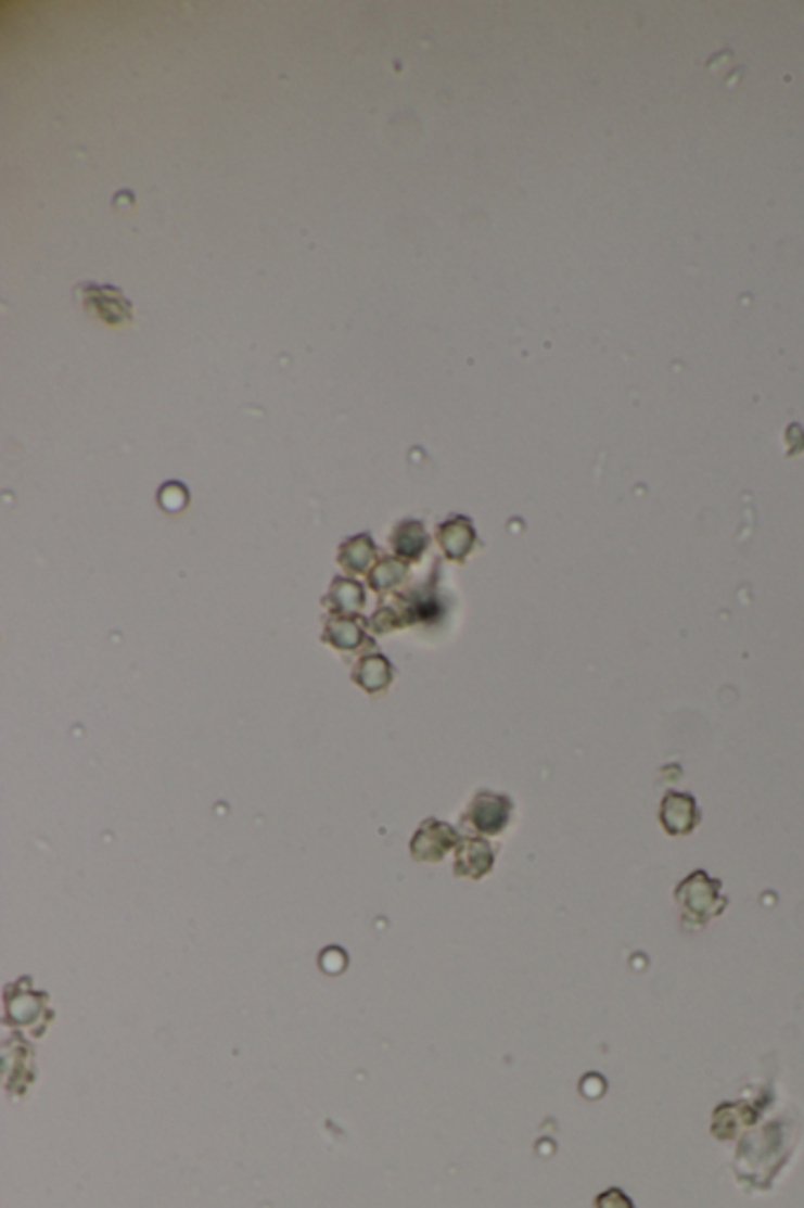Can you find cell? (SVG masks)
Wrapping results in <instances>:
<instances>
[{
	"label": "cell",
	"mask_w": 804,
	"mask_h": 1208,
	"mask_svg": "<svg viewBox=\"0 0 804 1208\" xmlns=\"http://www.w3.org/2000/svg\"><path fill=\"white\" fill-rule=\"evenodd\" d=\"M392 546H394V550L401 555V558L418 560L422 550H425V546H427V538H425V532H422L420 524L408 522V524H401L397 529V534H394V538H392Z\"/></svg>",
	"instance_id": "obj_11"
},
{
	"label": "cell",
	"mask_w": 804,
	"mask_h": 1208,
	"mask_svg": "<svg viewBox=\"0 0 804 1208\" xmlns=\"http://www.w3.org/2000/svg\"><path fill=\"white\" fill-rule=\"evenodd\" d=\"M510 814H512V803L506 796L484 791L472 800V805L465 814V822L480 834L496 836L508 826Z\"/></svg>",
	"instance_id": "obj_2"
},
{
	"label": "cell",
	"mask_w": 804,
	"mask_h": 1208,
	"mask_svg": "<svg viewBox=\"0 0 804 1208\" xmlns=\"http://www.w3.org/2000/svg\"><path fill=\"white\" fill-rule=\"evenodd\" d=\"M494 866V850L482 838H465L458 843L456 874L468 878H482Z\"/></svg>",
	"instance_id": "obj_5"
},
{
	"label": "cell",
	"mask_w": 804,
	"mask_h": 1208,
	"mask_svg": "<svg viewBox=\"0 0 804 1208\" xmlns=\"http://www.w3.org/2000/svg\"><path fill=\"white\" fill-rule=\"evenodd\" d=\"M458 845V834L437 819H427L413 836L411 852L416 860L439 862L444 854Z\"/></svg>",
	"instance_id": "obj_3"
},
{
	"label": "cell",
	"mask_w": 804,
	"mask_h": 1208,
	"mask_svg": "<svg viewBox=\"0 0 804 1208\" xmlns=\"http://www.w3.org/2000/svg\"><path fill=\"white\" fill-rule=\"evenodd\" d=\"M661 824L671 836H685L697 829L699 808L697 800L687 793H665L661 805Z\"/></svg>",
	"instance_id": "obj_4"
},
{
	"label": "cell",
	"mask_w": 804,
	"mask_h": 1208,
	"mask_svg": "<svg viewBox=\"0 0 804 1208\" xmlns=\"http://www.w3.org/2000/svg\"><path fill=\"white\" fill-rule=\"evenodd\" d=\"M392 671H394L392 663L385 657L371 654L357 663L352 677L354 683L361 685L366 691H371V695H375V691H383L392 683V675H394Z\"/></svg>",
	"instance_id": "obj_6"
},
{
	"label": "cell",
	"mask_w": 804,
	"mask_h": 1208,
	"mask_svg": "<svg viewBox=\"0 0 804 1208\" xmlns=\"http://www.w3.org/2000/svg\"><path fill=\"white\" fill-rule=\"evenodd\" d=\"M373 560V543L368 536H357L347 541L340 548V564H343L349 574H361Z\"/></svg>",
	"instance_id": "obj_10"
},
{
	"label": "cell",
	"mask_w": 804,
	"mask_h": 1208,
	"mask_svg": "<svg viewBox=\"0 0 804 1208\" xmlns=\"http://www.w3.org/2000/svg\"><path fill=\"white\" fill-rule=\"evenodd\" d=\"M326 605L333 609L335 616H352L359 614L363 607V588L357 581L337 578L331 588V595L326 597Z\"/></svg>",
	"instance_id": "obj_7"
},
{
	"label": "cell",
	"mask_w": 804,
	"mask_h": 1208,
	"mask_svg": "<svg viewBox=\"0 0 804 1208\" xmlns=\"http://www.w3.org/2000/svg\"><path fill=\"white\" fill-rule=\"evenodd\" d=\"M404 578H406V564L399 562V560L378 562L375 569L371 572V576H368V581H371V588L375 593L394 590Z\"/></svg>",
	"instance_id": "obj_12"
},
{
	"label": "cell",
	"mask_w": 804,
	"mask_h": 1208,
	"mask_svg": "<svg viewBox=\"0 0 804 1208\" xmlns=\"http://www.w3.org/2000/svg\"><path fill=\"white\" fill-rule=\"evenodd\" d=\"M323 643L333 645L335 649H357L366 643V635L363 628L359 626L357 619L352 616H335L333 621H329V626H326V635H323Z\"/></svg>",
	"instance_id": "obj_8"
},
{
	"label": "cell",
	"mask_w": 804,
	"mask_h": 1208,
	"mask_svg": "<svg viewBox=\"0 0 804 1208\" xmlns=\"http://www.w3.org/2000/svg\"><path fill=\"white\" fill-rule=\"evenodd\" d=\"M675 900L682 906L687 918H697L701 923L717 916L725 908V900L719 894V880H713L703 872L685 878L675 890Z\"/></svg>",
	"instance_id": "obj_1"
},
{
	"label": "cell",
	"mask_w": 804,
	"mask_h": 1208,
	"mask_svg": "<svg viewBox=\"0 0 804 1208\" xmlns=\"http://www.w3.org/2000/svg\"><path fill=\"white\" fill-rule=\"evenodd\" d=\"M439 543L451 560H462L470 552L474 534L465 520H454L439 529Z\"/></svg>",
	"instance_id": "obj_9"
}]
</instances>
